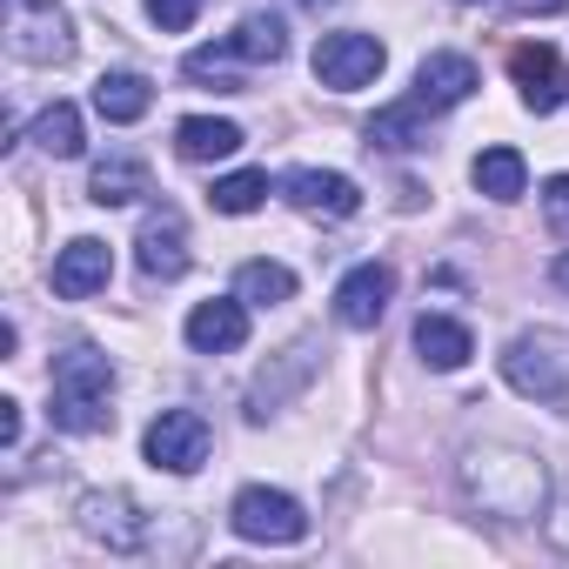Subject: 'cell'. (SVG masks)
<instances>
[{
	"label": "cell",
	"instance_id": "obj_1",
	"mask_svg": "<svg viewBox=\"0 0 569 569\" xmlns=\"http://www.w3.org/2000/svg\"><path fill=\"white\" fill-rule=\"evenodd\" d=\"M456 489L489 522H536L549 502V469L522 449H469L456 462Z\"/></svg>",
	"mask_w": 569,
	"mask_h": 569
},
{
	"label": "cell",
	"instance_id": "obj_2",
	"mask_svg": "<svg viewBox=\"0 0 569 569\" xmlns=\"http://www.w3.org/2000/svg\"><path fill=\"white\" fill-rule=\"evenodd\" d=\"M114 362L88 342H74L68 356H54V429L68 436H101L114 429Z\"/></svg>",
	"mask_w": 569,
	"mask_h": 569
},
{
	"label": "cell",
	"instance_id": "obj_3",
	"mask_svg": "<svg viewBox=\"0 0 569 569\" xmlns=\"http://www.w3.org/2000/svg\"><path fill=\"white\" fill-rule=\"evenodd\" d=\"M281 54H289V34H281V21H274V14H248L228 41L194 48L181 68H188V81H214L221 94H241V74H234V68H241V61H254V68L268 61V68H274Z\"/></svg>",
	"mask_w": 569,
	"mask_h": 569
},
{
	"label": "cell",
	"instance_id": "obj_4",
	"mask_svg": "<svg viewBox=\"0 0 569 569\" xmlns=\"http://www.w3.org/2000/svg\"><path fill=\"white\" fill-rule=\"evenodd\" d=\"M8 54L28 68L74 61V28H68L61 0H8Z\"/></svg>",
	"mask_w": 569,
	"mask_h": 569
},
{
	"label": "cell",
	"instance_id": "obj_5",
	"mask_svg": "<svg viewBox=\"0 0 569 569\" xmlns=\"http://www.w3.org/2000/svg\"><path fill=\"white\" fill-rule=\"evenodd\" d=\"M228 522H234V536H241V542H268V549H289V542H302V536H309L302 502H296L289 489H268V482L241 489V496H234V509H228Z\"/></svg>",
	"mask_w": 569,
	"mask_h": 569
},
{
	"label": "cell",
	"instance_id": "obj_6",
	"mask_svg": "<svg viewBox=\"0 0 569 569\" xmlns=\"http://www.w3.org/2000/svg\"><path fill=\"white\" fill-rule=\"evenodd\" d=\"M148 462L154 469H168V476H194L201 462H208V416L201 409H161L154 422H148Z\"/></svg>",
	"mask_w": 569,
	"mask_h": 569
},
{
	"label": "cell",
	"instance_id": "obj_7",
	"mask_svg": "<svg viewBox=\"0 0 569 569\" xmlns=\"http://www.w3.org/2000/svg\"><path fill=\"white\" fill-rule=\"evenodd\" d=\"M382 61H389V48H382L376 34H322V41H316V81L336 88V94L369 88V81L382 74Z\"/></svg>",
	"mask_w": 569,
	"mask_h": 569
},
{
	"label": "cell",
	"instance_id": "obj_8",
	"mask_svg": "<svg viewBox=\"0 0 569 569\" xmlns=\"http://www.w3.org/2000/svg\"><path fill=\"white\" fill-rule=\"evenodd\" d=\"M81 529H88L94 542H108L114 556L148 549V516H141V502H134L128 489H94V496L81 502Z\"/></svg>",
	"mask_w": 569,
	"mask_h": 569
},
{
	"label": "cell",
	"instance_id": "obj_9",
	"mask_svg": "<svg viewBox=\"0 0 569 569\" xmlns=\"http://www.w3.org/2000/svg\"><path fill=\"white\" fill-rule=\"evenodd\" d=\"M134 254H141V274L148 281H181L188 274V221L161 201L141 214V234H134Z\"/></svg>",
	"mask_w": 569,
	"mask_h": 569
},
{
	"label": "cell",
	"instance_id": "obj_10",
	"mask_svg": "<svg viewBox=\"0 0 569 569\" xmlns=\"http://www.w3.org/2000/svg\"><path fill=\"white\" fill-rule=\"evenodd\" d=\"M509 74H516L529 114H556V108L569 101V68H562V54L542 48V41H522V48L509 54Z\"/></svg>",
	"mask_w": 569,
	"mask_h": 569
},
{
	"label": "cell",
	"instance_id": "obj_11",
	"mask_svg": "<svg viewBox=\"0 0 569 569\" xmlns=\"http://www.w3.org/2000/svg\"><path fill=\"white\" fill-rule=\"evenodd\" d=\"M502 376H509V389H516V396L569 402V376H562L556 349H549V342H536V336H516V342L502 349Z\"/></svg>",
	"mask_w": 569,
	"mask_h": 569
},
{
	"label": "cell",
	"instance_id": "obj_12",
	"mask_svg": "<svg viewBox=\"0 0 569 569\" xmlns=\"http://www.w3.org/2000/svg\"><path fill=\"white\" fill-rule=\"evenodd\" d=\"M389 296H396V268L389 261H362L342 274V289H336V322L342 329H376L389 316Z\"/></svg>",
	"mask_w": 569,
	"mask_h": 569
},
{
	"label": "cell",
	"instance_id": "obj_13",
	"mask_svg": "<svg viewBox=\"0 0 569 569\" xmlns=\"http://www.w3.org/2000/svg\"><path fill=\"white\" fill-rule=\"evenodd\" d=\"M281 194H289L302 214H322V221H349L362 208V188L336 168H296L289 181H281Z\"/></svg>",
	"mask_w": 569,
	"mask_h": 569
},
{
	"label": "cell",
	"instance_id": "obj_14",
	"mask_svg": "<svg viewBox=\"0 0 569 569\" xmlns=\"http://www.w3.org/2000/svg\"><path fill=\"white\" fill-rule=\"evenodd\" d=\"M482 88V74H476V61L469 54H429L422 68H416V108H429V114H449V108H462L469 94Z\"/></svg>",
	"mask_w": 569,
	"mask_h": 569
},
{
	"label": "cell",
	"instance_id": "obj_15",
	"mask_svg": "<svg viewBox=\"0 0 569 569\" xmlns=\"http://www.w3.org/2000/svg\"><path fill=\"white\" fill-rule=\"evenodd\" d=\"M108 274H114V261H108V241L81 234V241H68V248L54 254V296H68V302H88V296H101V289H108Z\"/></svg>",
	"mask_w": 569,
	"mask_h": 569
},
{
	"label": "cell",
	"instance_id": "obj_16",
	"mask_svg": "<svg viewBox=\"0 0 569 569\" xmlns=\"http://www.w3.org/2000/svg\"><path fill=\"white\" fill-rule=\"evenodd\" d=\"M248 342V302H201L188 316V349L194 356H228Z\"/></svg>",
	"mask_w": 569,
	"mask_h": 569
},
{
	"label": "cell",
	"instance_id": "obj_17",
	"mask_svg": "<svg viewBox=\"0 0 569 569\" xmlns=\"http://www.w3.org/2000/svg\"><path fill=\"white\" fill-rule=\"evenodd\" d=\"M148 108H154V88H148L141 74H101V81H94V114H101V121L134 128Z\"/></svg>",
	"mask_w": 569,
	"mask_h": 569
},
{
	"label": "cell",
	"instance_id": "obj_18",
	"mask_svg": "<svg viewBox=\"0 0 569 569\" xmlns=\"http://www.w3.org/2000/svg\"><path fill=\"white\" fill-rule=\"evenodd\" d=\"M429 108H416V101H396V108H382V114H369V148H389V154H409V148H429Z\"/></svg>",
	"mask_w": 569,
	"mask_h": 569
},
{
	"label": "cell",
	"instance_id": "obj_19",
	"mask_svg": "<svg viewBox=\"0 0 569 569\" xmlns=\"http://www.w3.org/2000/svg\"><path fill=\"white\" fill-rule=\"evenodd\" d=\"M241 148V128L234 121H214V114H188L174 128V154L181 161H228Z\"/></svg>",
	"mask_w": 569,
	"mask_h": 569
},
{
	"label": "cell",
	"instance_id": "obj_20",
	"mask_svg": "<svg viewBox=\"0 0 569 569\" xmlns=\"http://www.w3.org/2000/svg\"><path fill=\"white\" fill-rule=\"evenodd\" d=\"M469 181H476L489 201H522L529 168H522V154H516V148H482V154H476V168H469Z\"/></svg>",
	"mask_w": 569,
	"mask_h": 569
},
{
	"label": "cell",
	"instance_id": "obj_21",
	"mask_svg": "<svg viewBox=\"0 0 569 569\" xmlns=\"http://www.w3.org/2000/svg\"><path fill=\"white\" fill-rule=\"evenodd\" d=\"M148 194V168L134 161V154H108L101 168H94V181H88V201H101V208H128V201H141Z\"/></svg>",
	"mask_w": 569,
	"mask_h": 569
},
{
	"label": "cell",
	"instance_id": "obj_22",
	"mask_svg": "<svg viewBox=\"0 0 569 569\" xmlns=\"http://www.w3.org/2000/svg\"><path fill=\"white\" fill-rule=\"evenodd\" d=\"M416 349H422V362H429V369H462V362L476 356L469 329H462V322H449V316H422V322H416Z\"/></svg>",
	"mask_w": 569,
	"mask_h": 569
},
{
	"label": "cell",
	"instance_id": "obj_23",
	"mask_svg": "<svg viewBox=\"0 0 569 569\" xmlns=\"http://www.w3.org/2000/svg\"><path fill=\"white\" fill-rule=\"evenodd\" d=\"M234 296H241L248 309H281V302L296 296V268H281V261H241Z\"/></svg>",
	"mask_w": 569,
	"mask_h": 569
},
{
	"label": "cell",
	"instance_id": "obj_24",
	"mask_svg": "<svg viewBox=\"0 0 569 569\" xmlns=\"http://www.w3.org/2000/svg\"><path fill=\"white\" fill-rule=\"evenodd\" d=\"M34 148L54 154V161H74V154L88 148V141H81V108H74V101L41 108V114H34Z\"/></svg>",
	"mask_w": 569,
	"mask_h": 569
},
{
	"label": "cell",
	"instance_id": "obj_25",
	"mask_svg": "<svg viewBox=\"0 0 569 569\" xmlns=\"http://www.w3.org/2000/svg\"><path fill=\"white\" fill-rule=\"evenodd\" d=\"M261 194H268V174L261 168H241V174H221L208 201H214V214H254Z\"/></svg>",
	"mask_w": 569,
	"mask_h": 569
},
{
	"label": "cell",
	"instance_id": "obj_26",
	"mask_svg": "<svg viewBox=\"0 0 569 569\" xmlns=\"http://www.w3.org/2000/svg\"><path fill=\"white\" fill-rule=\"evenodd\" d=\"M148 14H154L161 34H188L194 14H201V0H148Z\"/></svg>",
	"mask_w": 569,
	"mask_h": 569
},
{
	"label": "cell",
	"instance_id": "obj_27",
	"mask_svg": "<svg viewBox=\"0 0 569 569\" xmlns=\"http://www.w3.org/2000/svg\"><path fill=\"white\" fill-rule=\"evenodd\" d=\"M542 214H549L556 234H569V174H549L542 181Z\"/></svg>",
	"mask_w": 569,
	"mask_h": 569
},
{
	"label": "cell",
	"instance_id": "obj_28",
	"mask_svg": "<svg viewBox=\"0 0 569 569\" xmlns=\"http://www.w3.org/2000/svg\"><path fill=\"white\" fill-rule=\"evenodd\" d=\"M0 442L21 449V402H0Z\"/></svg>",
	"mask_w": 569,
	"mask_h": 569
},
{
	"label": "cell",
	"instance_id": "obj_29",
	"mask_svg": "<svg viewBox=\"0 0 569 569\" xmlns=\"http://www.w3.org/2000/svg\"><path fill=\"white\" fill-rule=\"evenodd\" d=\"M509 8H516V14H562L569 0H509Z\"/></svg>",
	"mask_w": 569,
	"mask_h": 569
},
{
	"label": "cell",
	"instance_id": "obj_30",
	"mask_svg": "<svg viewBox=\"0 0 569 569\" xmlns=\"http://www.w3.org/2000/svg\"><path fill=\"white\" fill-rule=\"evenodd\" d=\"M549 536H556V549H569V496H562V509L549 516Z\"/></svg>",
	"mask_w": 569,
	"mask_h": 569
},
{
	"label": "cell",
	"instance_id": "obj_31",
	"mask_svg": "<svg viewBox=\"0 0 569 569\" xmlns=\"http://www.w3.org/2000/svg\"><path fill=\"white\" fill-rule=\"evenodd\" d=\"M556 289H569V254H556Z\"/></svg>",
	"mask_w": 569,
	"mask_h": 569
},
{
	"label": "cell",
	"instance_id": "obj_32",
	"mask_svg": "<svg viewBox=\"0 0 569 569\" xmlns=\"http://www.w3.org/2000/svg\"><path fill=\"white\" fill-rule=\"evenodd\" d=\"M302 8H316V14H322V8H336V0H302Z\"/></svg>",
	"mask_w": 569,
	"mask_h": 569
},
{
	"label": "cell",
	"instance_id": "obj_33",
	"mask_svg": "<svg viewBox=\"0 0 569 569\" xmlns=\"http://www.w3.org/2000/svg\"><path fill=\"white\" fill-rule=\"evenodd\" d=\"M462 8H469V0H462Z\"/></svg>",
	"mask_w": 569,
	"mask_h": 569
}]
</instances>
